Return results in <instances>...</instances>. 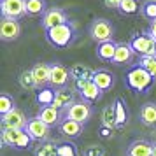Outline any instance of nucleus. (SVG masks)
<instances>
[{
    "label": "nucleus",
    "instance_id": "f257e3e1",
    "mask_svg": "<svg viewBox=\"0 0 156 156\" xmlns=\"http://www.w3.org/2000/svg\"><path fill=\"white\" fill-rule=\"evenodd\" d=\"M76 37H77V32H76V27H74L70 21L46 30V39H48V42H49L53 48H56V49L69 48V46L76 41Z\"/></svg>",
    "mask_w": 156,
    "mask_h": 156
},
{
    "label": "nucleus",
    "instance_id": "f03ea898",
    "mask_svg": "<svg viewBox=\"0 0 156 156\" xmlns=\"http://www.w3.org/2000/svg\"><path fill=\"white\" fill-rule=\"evenodd\" d=\"M154 81L156 79L153 77L146 69L137 67V65H133V67L126 72V84H128V88H132V90L137 91V93L149 91L151 86L154 84Z\"/></svg>",
    "mask_w": 156,
    "mask_h": 156
},
{
    "label": "nucleus",
    "instance_id": "7ed1b4c3",
    "mask_svg": "<svg viewBox=\"0 0 156 156\" xmlns=\"http://www.w3.org/2000/svg\"><path fill=\"white\" fill-rule=\"evenodd\" d=\"M114 25L105 18H95L90 25H88V35L95 42H107V41H114Z\"/></svg>",
    "mask_w": 156,
    "mask_h": 156
},
{
    "label": "nucleus",
    "instance_id": "20e7f679",
    "mask_svg": "<svg viewBox=\"0 0 156 156\" xmlns=\"http://www.w3.org/2000/svg\"><path fill=\"white\" fill-rule=\"evenodd\" d=\"M130 46L139 56H156V41L149 34H135L130 39Z\"/></svg>",
    "mask_w": 156,
    "mask_h": 156
},
{
    "label": "nucleus",
    "instance_id": "39448f33",
    "mask_svg": "<svg viewBox=\"0 0 156 156\" xmlns=\"http://www.w3.org/2000/svg\"><path fill=\"white\" fill-rule=\"evenodd\" d=\"M93 114V109H91V104L86 102V100H76L67 111H65V118L69 119H74L77 123H88V119L91 118Z\"/></svg>",
    "mask_w": 156,
    "mask_h": 156
},
{
    "label": "nucleus",
    "instance_id": "423d86ee",
    "mask_svg": "<svg viewBox=\"0 0 156 156\" xmlns=\"http://www.w3.org/2000/svg\"><path fill=\"white\" fill-rule=\"evenodd\" d=\"M69 16L62 7H48V11L42 14V20H41V25H42L44 32L46 30L53 28V27H58V25H63V23H69Z\"/></svg>",
    "mask_w": 156,
    "mask_h": 156
},
{
    "label": "nucleus",
    "instance_id": "0eeeda50",
    "mask_svg": "<svg viewBox=\"0 0 156 156\" xmlns=\"http://www.w3.org/2000/svg\"><path fill=\"white\" fill-rule=\"evenodd\" d=\"M0 11H2V18L20 20L21 16H27V4L25 0H2Z\"/></svg>",
    "mask_w": 156,
    "mask_h": 156
},
{
    "label": "nucleus",
    "instance_id": "6e6552de",
    "mask_svg": "<svg viewBox=\"0 0 156 156\" xmlns=\"http://www.w3.org/2000/svg\"><path fill=\"white\" fill-rule=\"evenodd\" d=\"M21 34V25L18 20H11V18H2L0 21V39L4 42H12L16 41Z\"/></svg>",
    "mask_w": 156,
    "mask_h": 156
},
{
    "label": "nucleus",
    "instance_id": "1a4fd4ad",
    "mask_svg": "<svg viewBox=\"0 0 156 156\" xmlns=\"http://www.w3.org/2000/svg\"><path fill=\"white\" fill-rule=\"evenodd\" d=\"M76 90L79 91L81 100H86V102L100 100L102 95H104V91H102L93 81H76Z\"/></svg>",
    "mask_w": 156,
    "mask_h": 156
},
{
    "label": "nucleus",
    "instance_id": "9d476101",
    "mask_svg": "<svg viewBox=\"0 0 156 156\" xmlns=\"http://www.w3.org/2000/svg\"><path fill=\"white\" fill-rule=\"evenodd\" d=\"M27 132H28L30 135H32V139L34 140H49V132H51V126L49 125H46L42 119H39V118H32V119H28V125H27V128H25Z\"/></svg>",
    "mask_w": 156,
    "mask_h": 156
},
{
    "label": "nucleus",
    "instance_id": "9b49d317",
    "mask_svg": "<svg viewBox=\"0 0 156 156\" xmlns=\"http://www.w3.org/2000/svg\"><path fill=\"white\" fill-rule=\"evenodd\" d=\"M51 65V86L58 90V88H65L67 83L70 81V70L62 65L60 62H53Z\"/></svg>",
    "mask_w": 156,
    "mask_h": 156
},
{
    "label": "nucleus",
    "instance_id": "f8f14e48",
    "mask_svg": "<svg viewBox=\"0 0 156 156\" xmlns=\"http://www.w3.org/2000/svg\"><path fill=\"white\" fill-rule=\"evenodd\" d=\"M28 125L27 116L20 109H12L11 112L2 116V128H11V130H25Z\"/></svg>",
    "mask_w": 156,
    "mask_h": 156
},
{
    "label": "nucleus",
    "instance_id": "ddd939ff",
    "mask_svg": "<svg viewBox=\"0 0 156 156\" xmlns=\"http://www.w3.org/2000/svg\"><path fill=\"white\" fill-rule=\"evenodd\" d=\"M37 118L42 119L44 123L49 125V126H58V125L62 123V119L65 118V114H63V111H60V109L55 107V105H46V107H41Z\"/></svg>",
    "mask_w": 156,
    "mask_h": 156
},
{
    "label": "nucleus",
    "instance_id": "4468645a",
    "mask_svg": "<svg viewBox=\"0 0 156 156\" xmlns=\"http://www.w3.org/2000/svg\"><path fill=\"white\" fill-rule=\"evenodd\" d=\"M77 100V97H76V93H74V90H70L69 86H65V88H58L56 90V95H55V102H53V105L58 107L60 111H65L69 109V107L74 104Z\"/></svg>",
    "mask_w": 156,
    "mask_h": 156
},
{
    "label": "nucleus",
    "instance_id": "2eb2a0df",
    "mask_svg": "<svg viewBox=\"0 0 156 156\" xmlns=\"http://www.w3.org/2000/svg\"><path fill=\"white\" fill-rule=\"evenodd\" d=\"M58 132L63 135V137L77 139L84 132V125L83 123H77V121H74V119H69V118H63L62 123L58 125Z\"/></svg>",
    "mask_w": 156,
    "mask_h": 156
},
{
    "label": "nucleus",
    "instance_id": "dca6fc26",
    "mask_svg": "<svg viewBox=\"0 0 156 156\" xmlns=\"http://www.w3.org/2000/svg\"><path fill=\"white\" fill-rule=\"evenodd\" d=\"M34 70V76H35V83L37 88H46V86H51V65L44 63V62H39L32 67Z\"/></svg>",
    "mask_w": 156,
    "mask_h": 156
},
{
    "label": "nucleus",
    "instance_id": "f3484780",
    "mask_svg": "<svg viewBox=\"0 0 156 156\" xmlns=\"http://www.w3.org/2000/svg\"><path fill=\"white\" fill-rule=\"evenodd\" d=\"M91 81L98 86L102 91L105 93V91H109V90H112V88H114L116 77H114L112 72H109V70H95Z\"/></svg>",
    "mask_w": 156,
    "mask_h": 156
},
{
    "label": "nucleus",
    "instance_id": "a211bd4d",
    "mask_svg": "<svg viewBox=\"0 0 156 156\" xmlns=\"http://www.w3.org/2000/svg\"><path fill=\"white\" fill-rule=\"evenodd\" d=\"M133 55H135V51L132 49L130 42H118V49H116L112 63L114 65H126L133 60Z\"/></svg>",
    "mask_w": 156,
    "mask_h": 156
},
{
    "label": "nucleus",
    "instance_id": "6ab92c4d",
    "mask_svg": "<svg viewBox=\"0 0 156 156\" xmlns=\"http://www.w3.org/2000/svg\"><path fill=\"white\" fill-rule=\"evenodd\" d=\"M69 70H70V79H74V81H91L93 74H95L91 67L84 63H74Z\"/></svg>",
    "mask_w": 156,
    "mask_h": 156
},
{
    "label": "nucleus",
    "instance_id": "aec40b11",
    "mask_svg": "<svg viewBox=\"0 0 156 156\" xmlns=\"http://www.w3.org/2000/svg\"><path fill=\"white\" fill-rule=\"evenodd\" d=\"M128 156H151L153 154V144L147 140H133L128 147Z\"/></svg>",
    "mask_w": 156,
    "mask_h": 156
},
{
    "label": "nucleus",
    "instance_id": "412c9836",
    "mask_svg": "<svg viewBox=\"0 0 156 156\" xmlns=\"http://www.w3.org/2000/svg\"><path fill=\"white\" fill-rule=\"evenodd\" d=\"M116 49H118V42H116V41L102 42V44L97 46V56H98L102 62H111V63H112L114 55H116Z\"/></svg>",
    "mask_w": 156,
    "mask_h": 156
},
{
    "label": "nucleus",
    "instance_id": "4be33fe9",
    "mask_svg": "<svg viewBox=\"0 0 156 156\" xmlns=\"http://www.w3.org/2000/svg\"><path fill=\"white\" fill-rule=\"evenodd\" d=\"M140 121L146 126H156V104L147 102L140 107Z\"/></svg>",
    "mask_w": 156,
    "mask_h": 156
},
{
    "label": "nucleus",
    "instance_id": "5701e85b",
    "mask_svg": "<svg viewBox=\"0 0 156 156\" xmlns=\"http://www.w3.org/2000/svg\"><path fill=\"white\" fill-rule=\"evenodd\" d=\"M56 147H58L56 140H51V139L49 140H44L34 149V156H58Z\"/></svg>",
    "mask_w": 156,
    "mask_h": 156
},
{
    "label": "nucleus",
    "instance_id": "b1692460",
    "mask_svg": "<svg viewBox=\"0 0 156 156\" xmlns=\"http://www.w3.org/2000/svg\"><path fill=\"white\" fill-rule=\"evenodd\" d=\"M55 95H56V90H55L53 86L41 88L39 93H37V104H39L41 107L53 105V102H55Z\"/></svg>",
    "mask_w": 156,
    "mask_h": 156
},
{
    "label": "nucleus",
    "instance_id": "393cba45",
    "mask_svg": "<svg viewBox=\"0 0 156 156\" xmlns=\"http://www.w3.org/2000/svg\"><path fill=\"white\" fill-rule=\"evenodd\" d=\"M114 107H116V128H123L128 123V109L121 98L114 102Z\"/></svg>",
    "mask_w": 156,
    "mask_h": 156
},
{
    "label": "nucleus",
    "instance_id": "a878e982",
    "mask_svg": "<svg viewBox=\"0 0 156 156\" xmlns=\"http://www.w3.org/2000/svg\"><path fill=\"white\" fill-rule=\"evenodd\" d=\"M100 119H102V125L107 128H116V107L114 104H109L102 109V116H100Z\"/></svg>",
    "mask_w": 156,
    "mask_h": 156
},
{
    "label": "nucleus",
    "instance_id": "bb28decb",
    "mask_svg": "<svg viewBox=\"0 0 156 156\" xmlns=\"http://www.w3.org/2000/svg\"><path fill=\"white\" fill-rule=\"evenodd\" d=\"M25 4H27V16H39L48 11L46 0H25Z\"/></svg>",
    "mask_w": 156,
    "mask_h": 156
},
{
    "label": "nucleus",
    "instance_id": "cd10ccee",
    "mask_svg": "<svg viewBox=\"0 0 156 156\" xmlns=\"http://www.w3.org/2000/svg\"><path fill=\"white\" fill-rule=\"evenodd\" d=\"M21 133V130H11V128H2V135H0V142L2 146H7V147H14L16 140Z\"/></svg>",
    "mask_w": 156,
    "mask_h": 156
},
{
    "label": "nucleus",
    "instance_id": "c85d7f7f",
    "mask_svg": "<svg viewBox=\"0 0 156 156\" xmlns=\"http://www.w3.org/2000/svg\"><path fill=\"white\" fill-rule=\"evenodd\" d=\"M58 156H79V149L77 146L70 140H60L56 147Z\"/></svg>",
    "mask_w": 156,
    "mask_h": 156
},
{
    "label": "nucleus",
    "instance_id": "c756f323",
    "mask_svg": "<svg viewBox=\"0 0 156 156\" xmlns=\"http://www.w3.org/2000/svg\"><path fill=\"white\" fill-rule=\"evenodd\" d=\"M20 86L23 90H35L37 88V83H35V76H34V70L28 69V70H23L20 74Z\"/></svg>",
    "mask_w": 156,
    "mask_h": 156
},
{
    "label": "nucleus",
    "instance_id": "7c9ffc66",
    "mask_svg": "<svg viewBox=\"0 0 156 156\" xmlns=\"http://www.w3.org/2000/svg\"><path fill=\"white\" fill-rule=\"evenodd\" d=\"M137 67H142L156 79V56H140L139 62H137Z\"/></svg>",
    "mask_w": 156,
    "mask_h": 156
},
{
    "label": "nucleus",
    "instance_id": "2f4dec72",
    "mask_svg": "<svg viewBox=\"0 0 156 156\" xmlns=\"http://www.w3.org/2000/svg\"><path fill=\"white\" fill-rule=\"evenodd\" d=\"M140 12L144 18H147L149 21L156 20V0H146L140 5Z\"/></svg>",
    "mask_w": 156,
    "mask_h": 156
},
{
    "label": "nucleus",
    "instance_id": "473e14b6",
    "mask_svg": "<svg viewBox=\"0 0 156 156\" xmlns=\"http://www.w3.org/2000/svg\"><path fill=\"white\" fill-rule=\"evenodd\" d=\"M118 11H119L121 14H125V16L135 14V12L139 11V0H123Z\"/></svg>",
    "mask_w": 156,
    "mask_h": 156
},
{
    "label": "nucleus",
    "instance_id": "72a5a7b5",
    "mask_svg": "<svg viewBox=\"0 0 156 156\" xmlns=\"http://www.w3.org/2000/svg\"><path fill=\"white\" fill-rule=\"evenodd\" d=\"M12 109H16V105H14V100H12V97H9L7 93H4V95H0V114L4 116V114L11 112Z\"/></svg>",
    "mask_w": 156,
    "mask_h": 156
},
{
    "label": "nucleus",
    "instance_id": "f704fd0d",
    "mask_svg": "<svg viewBox=\"0 0 156 156\" xmlns=\"http://www.w3.org/2000/svg\"><path fill=\"white\" fill-rule=\"evenodd\" d=\"M32 135L27 132V130H21V133H20V137H18V140H16V146L14 147L16 149H27L32 144Z\"/></svg>",
    "mask_w": 156,
    "mask_h": 156
},
{
    "label": "nucleus",
    "instance_id": "c9c22d12",
    "mask_svg": "<svg viewBox=\"0 0 156 156\" xmlns=\"http://www.w3.org/2000/svg\"><path fill=\"white\" fill-rule=\"evenodd\" d=\"M83 156H105V149L100 144H90L83 151Z\"/></svg>",
    "mask_w": 156,
    "mask_h": 156
},
{
    "label": "nucleus",
    "instance_id": "e433bc0d",
    "mask_svg": "<svg viewBox=\"0 0 156 156\" xmlns=\"http://www.w3.org/2000/svg\"><path fill=\"white\" fill-rule=\"evenodd\" d=\"M112 132H114L112 128H107V126H104V125L98 128V135L102 137V139H109V137H112Z\"/></svg>",
    "mask_w": 156,
    "mask_h": 156
},
{
    "label": "nucleus",
    "instance_id": "4c0bfd02",
    "mask_svg": "<svg viewBox=\"0 0 156 156\" xmlns=\"http://www.w3.org/2000/svg\"><path fill=\"white\" fill-rule=\"evenodd\" d=\"M121 2H123V0H104L105 7H109V9H119Z\"/></svg>",
    "mask_w": 156,
    "mask_h": 156
},
{
    "label": "nucleus",
    "instance_id": "58836bf2",
    "mask_svg": "<svg viewBox=\"0 0 156 156\" xmlns=\"http://www.w3.org/2000/svg\"><path fill=\"white\" fill-rule=\"evenodd\" d=\"M147 34H149V35H151V37H153V39L156 41V20H154V21H151V23H149V30H147Z\"/></svg>",
    "mask_w": 156,
    "mask_h": 156
},
{
    "label": "nucleus",
    "instance_id": "ea45409f",
    "mask_svg": "<svg viewBox=\"0 0 156 156\" xmlns=\"http://www.w3.org/2000/svg\"><path fill=\"white\" fill-rule=\"evenodd\" d=\"M151 156H156V144H153V154Z\"/></svg>",
    "mask_w": 156,
    "mask_h": 156
}]
</instances>
